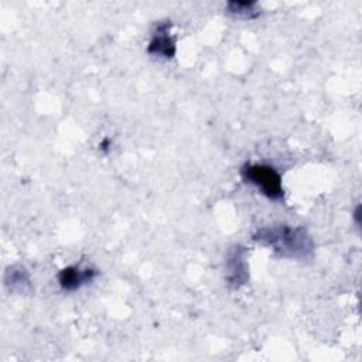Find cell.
<instances>
[{
  "mask_svg": "<svg viewBox=\"0 0 362 362\" xmlns=\"http://www.w3.org/2000/svg\"><path fill=\"white\" fill-rule=\"evenodd\" d=\"M253 239L284 257L303 259L313 252V240L304 228L267 226L259 229Z\"/></svg>",
  "mask_w": 362,
  "mask_h": 362,
  "instance_id": "obj_1",
  "label": "cell"
},
{
  "mask_svg": "<svg viewBox=\"0 0 362 362\" xmlns=\"http://www.w3.org/2000/svg\"><path fill=\"white\" fill-rule=\"evenodd\" d=\"M242 175L270 199H280L284 194L279 173L269 165L247 164L242 168Z\"/></svg>",
  "mask_w": 362,
  "mask_h": 362,
  "instance_id": "obj_2",
  "label": "cell"
},
{
  "mask_svg": "<svg viewBox=\"0 0 362 362\" xmlns=\"http://www.w3.org/2000/svg\"><path fill=\"white\" fill-rule=\"evenodd\" d=\"M170 23H161L157 25L156 33L153 34L147 52L154 57H163V58H173L175 54V41L168 33Z\"/></svg>",
  "mask_w": 362,
  "mask_h": 362,
  "instance_id": "obj_3",
  "label": "cell"
},
{
  "mask_svg": "<svg viewBox=\"0 0 362 362\" xmlns=\"http://www.w3.org/2000/svg\"><path fill=\"white\" fill-rule=\"evenodd\" d=\"M96 276V272L93 269H82L78 266H69L65 267L59 273V286L66 291H74L79 288L81 286L90 283L93 277Z\"/></svg>",
  "mask_w": 362,
  "mask_h": 362,
  "instance_id": "obj_4",
  "label": "cell"
},
{
  "mask_svg": "<svg viewBox=\"0 0 362 362\" xmlns=\"http://www.w3.org/2000/svg\"><path fill=\"white\" fill-rule=\"evenodd\" d=\"M228 281L233 286L243 284L247 277V269L245 263V250L242 247H235L230 250L228 262Z\"/></svg>",
  "mask_w": 362,
  "mask_h": 362,
  "instance_id": "obj_5",
  "label": "cell"
},
{
  "mask_svg": "<svg viewBox=\"0 0 362 362\" xmlns=\"http://www.w3.org/2000/svg\"><path fill=\"white\" fill-rule=\"evenodd\" d=\"M228 11L243 18H252L259 14L255 1H232L228 4Z\"/></svg>",
  "mask_w": 362,
  "mask_h": 362,
  "instance_id": "obj_6",
  "label": "cell"
}]
</instances>
